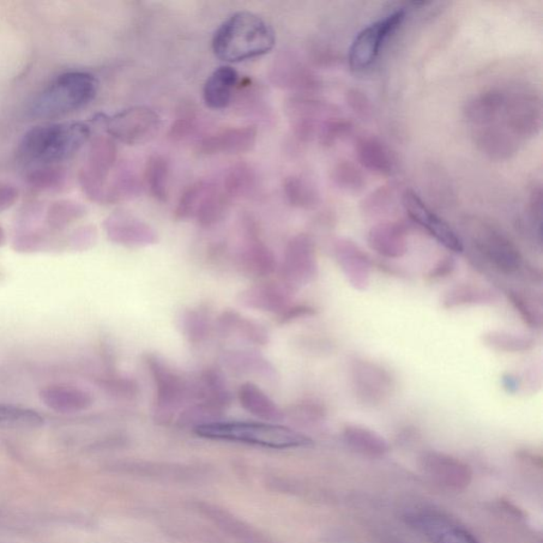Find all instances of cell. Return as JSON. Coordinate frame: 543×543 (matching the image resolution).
<instances>
[{
	"label": "cell",
	"instance_id": "38",
	"mask_svg": "<svg viewBox=\"0 0 543 543\" xmlns=\"http://www.w3.org/2000/svg\"><path fill=\"white\" fill-rule=\"evenodd\" d=\"M335 183L347 191H358L365 184L364 174L352 162L341 161L334 169Z\"/></svg>",
	"mask_w": 543,
	"mask_h": 543
},
{
	"label": "cell",
	"instance_id": "6",
	"mask_svg": "<svg viewBox=\"0 0 543 543\" xmlns=\"http://www.w3.org/2000/svg\"><path fill=\"white\" fill-rule=\"evenodd\" d=\"M144 362L155 385V419L167 425L183 404L192 402L191 382L174 372L159 355L147 354Z\"/></svg>",
	"mask_w": 543,
	"mask_h": 543
},
{
	"label": "cell",
	"instance_id": "31",
	"mask_svg": "<svg viewBox=\"0 0 543 543\" xmlns=\"http://www.w3.org/2000/svg\"><path fill=\"white\" fill-rule=\"evenodd\" d=\"M179 327L187 341L193 345L203 343L210 333V317L202 307L189 308L180 312Z\"/></svg>",
	"mask_w": 543,
	"mask_h": 543
},
{
	"label": "cell",
	"instance_id": "10",
	"mask_svg": "<svg viewBox=\"0 0 543 543\" xmlns=\"http://www.w3.org/2000/svg\"><path fill=\"white\" fill-rule=\"evenodd\" d=\"M404 16L406 12L403 10L395 11L371 23L355 36L348 54L349 65L354 70H364L375 62L384 41L400 26Z\"/></svg>",
	"mask_w": 543,
	"mask_h": 543
},
{
	"label": "cell",
	"instance_id": "1",
	"mask_svg": "<svg viewBox=\"0 0 543 543\" xmlns=\"http://www.w3.org/2000/svg\"><path fill=\"white\" fill-rule=\"evenodd\" d=\"M275 43L274 29L262 17L250 11H239L216 30L213 51L222 61L240 63L265 56Z\"/></svg>",
	"mask_w": 543,
	"mask_h": 543
},
{
	"label": "cell",
	"instance_id": "44",
	"mask_svg": "<svg viewBox=\"0 0 543 543\" xmlns=\"http://www.w3.org/2000/svg\"><path fill=\"white\" fill-rule=\"evenodd\" d=\"M390 196L391 191L389 189H382L377 190L364 201V210L371 216L382 214V211L389 207Z\"/></svg>",
	"mask_w": 543,
	"mask_h": 543
},
{
	"label": "cell",
	"instance_id": "36",
	"mask_svg": "<svg viewBox=\"0 0 543 543\" xmlns=\"http://www.w3.org/2000/svg\"><path fill=\"white\" fill-rule=\"evenodd\" d=\"M288 202L294 207L312 209L318 204V192L309 179L290 177L283 185Z\"/></svg>",
	"mask_w": 543,
	"mask_h": 543
},
{
	"label": "cell",
	"instance_id": "17",
	"mask_svg": "<svg viewBox=\"0 0 543 543\" xmlns=\"http://www.w3.org/2000/svg\"><path fill=\"white\" fill-rule=\"evenodd\" d=\"M294 292L282 281L262 282L243 290L237 299L240 305L250 309L277 316L291 305Z\"/></svg>",
	"mask_w": 543,
	"mask_h": 543
},
{
	"label": "cell",
	"instance_id": "9",
	"mask_svg": "<svg viewBox=\"0 0 543 543\" xmlns=\"http://www.w3.org/2000/svg\"><path fill=\"white\" fill-rule=\"evenodd\" d=\"M318 263L315 241L306 234L289 240L281 265V281L293 291L317 280Z\"/></svg>",
	"mask_w": 543,
	"mask_h": 543
},
{
	"label": "cell",
	"instance_id": "41",
	"mask_svg": "<svg viewBox=\"0 0 543 543\" xmlns=\"http://www.w3.org/2000/svg\"><path fill=\"white\" fill-rule=\"evenodd\" d=\"M108 394L123 400H133L140 394V384L135 379L128 377L112 376L101 382Z\"/></svg>",
	"mask_w": 543,
	"mask_h": 543
},
{
	"label": "cell",
	"instance_id": "22",
	"mask_svg": "<svg viewBox=\"0 0 543 543\" xmlns=\"http://www.w3.org/2000/svg\"><path fill=\"white\" fill-rule=\"evenodd\" d=\"M368 245L385 258H400L408 251L407 227L400 222H383L368 233Z\"/></svg>",
	"mask_w": 543,
	"mask_h": 543
},
{
	"label": "cell",
	"instance_id": "21",
	"mask_svg": "<svg viewBox=\"0 0 543 543\" xmlns=\"http://www.w3.org/2000/svg\"><path fill=\"white\" fill-rule=\"evenodd\" d=\"M39 396L46 408L61 414L86 412L95 402L89 391L69 384L47 385Z\"/></svg>",
	"mask_w": 543,
	"mask_h": 543
},
{
	"label": "cell",
	"instance_id": "16",
	"mask_svg": "<svg viewBox=\"0 0 543 543\" xmlns=\"http://www.w3.org/2000/svg\"><path fill=\"white\" fill-rule=\"evenodd\" d=\"M198 514L237 543H277L233 512L207 502H197Z\"/></svg>",
	"mask_w": 543,
	"mask_h": 543
},
{
	"label": "cell",
	"instance_id": "39",
	"mask_svg": "<svg viewBox=\"0 0 543 543\" xmlns=\"http://www.w3.org/2000/svg\"><path fill=\"white\" fill-rule=\"evenodd\" d=\"M508 297L512 306L519 312V315L522 318L523 321L526 322L530 327L539 328L541 326V312L537 309L533 304V299H530L520 292L510 290Z\"/></svg>",
	"mask_w": 543,
	"mask_h": 543
},
{
	"label": "cell",
	"instance_id": "47",
	"mask_svg": "<svg viewBox=\"0 0 543 543\" xmlns=\"http://www.w3.org/2000/svg\"><path fill=\"white\" fill-rule=\"evenodd\" d=\"M5 235L4 232V229L2 227H0V246H2L5 244Z\"/></svg>",
	"mask_w": 543,
	"mask_h": 543
},
{
	"label": "cell",
	"instance_id": "13",
	"mask_svg": "<svg viewBox=\"0 0 543 543\" xmlns=\"http://www.w3.org/2000/svg\"><path fill=\"white\" fill-rule=\"evenodd\" d=\"M402 205L410 218L419 226L426 229L438 244H443L451 252L461 253L464 250L463 241L450 227L447 222L433 213L427 207L418 193L409 189L403 193Z\"/></svg>",
	"mask_w": 543,
	"mask_h": 543
},
{
	"label": "cell",
	"instance_id": "34",
	"mask_svg": "<svg viewBox=\"0 0 543 543\" xmlns=\"http://www.w3.org/2000/svg\"><path fill=\"white\" fill-rule=\"evenodd\" d=\"M482 342L493 351L511 354L527 353L535 347L532 337L499 330L486 331L482 335Z\"/></svg>",
	"mask_w": 543,
	"mask_h": 543
},
{
	"label": "cell",
	"instance_id": "8",
	"mask_svg": "<svg viewBox=\"0 0 543 543\" xmlns=\"http://www.w3.org/2000/svg\"><path fill=\"white\" fill-rule=\"evenodd\" d=\"M349 375L354 396L365 406H379L394 394L395 378L377 362L354 358L349 364Z\"/></svg>",
	"mask_w": 543,
	"mask_h": 543
},
{
	"label": "cell",
	"instance_id": "25",
	"mask_svg": "<svg viewBox=\"0 0 543 543\" xmlns=\"http://www.w3.org/2000/svg\"><path fill=\"white\" fill-rule=\"evenodd\" d=\"M237 396L240 406L259 419L277 422L286 419L285 412L255 383L241 384Z\"/></svg>",
	"mask_w": 543,
	"mask_h": 543
},
{
	"label": "cell",
	"instance_id": "4",
	"mask_svg": "<svg viewBox=\"0 0 543 543\" xmlns=\"http://www.w3.org/2000/svg\"><path fill=\"white\" fill-rule=\"evenodd\" d=\"M99 82L84 71L59 76L35 97L30 113L35 118H57L86 107L98 94Z\"/></svg>",
	"mask_w": 543,
	"mask_h": 543
},
{
	"label": "cell",
	"instance_id": "43",
	"mask_svg": "<svg viewBox=\"0 0 543 543\" xmlns=\"http://www.w3.org/2000/svg\"><path fill=\"white\" fill-rule=\"evenodd\" d=\"M529 214L532 220L535 233L541 244L542 237V191L540 187H535L530 192L529 198Z\"/></svg>",
	"mask_w": 543,
	"mask_h": 543
},
{
	"label": "cell",
	"instance_id": "18",
	"mask_svg": "<svg viewBox=\"0 0 543 543\" xmlns=\"http://www.w3.org/2000/svg\"><path fill=\"white\" fill-rule=\"evenodd\" d=\"M255 126H235L214 133L204 138L200 144L201 153L207 155H234L249 152L257 141Z\"/></svg>",
	"mask_w": 543,
	"mask_h": 543
},
{
	"label": "cell",
	"instance_id": "23",
	"mask_svg": "<svg viewBox=\"0 0 543 543\" xmlns=\"http://www.w3.org/2000/svg\"><path fill=\"white\" fill-rule=\"evenodd\" d=\"M239 82L238 71L232 66H220L204 84L203 98L211 110H225L232 104Z\"/></svg>",
	"mask_w": 543,
	"mask_h": 543
},
{
	"label": "cell",
	"instance_id": "20",
	"mask_svg": "<svg viewBox=\"0 0 543 543\" xmlns=\"http://www.w3.org/2000/svg\"><path fill=\"white\" fill-rule=\"evenodd\" d=\"M335 254L344 275L351 285L364 291L370 285L372 262L366 253L348 239H339L335 244Z\"/></svg>",
	"mask_w": 543,
	"mask_h": 543
},
{
	"label": "cell",
	"instance_id": "42",
	"mask_svg": "<svg viewBox=\"0 0 543 543\" xmlns=\"http://www.w3.org/2000/svg\"><path fill=\"white\" fill-rule=\"evenodd\" d=\"M316 315L317 309L315 307L307 304H291L285 310L281 311L280 315L276 316V322L279 325H287L298 321V319Z\"/></svg>",
	"mask_w": 543,
	"mask_h": 543
},
{
	"label": "cell",
	"instance_id": "15",
	"mask_svg": "<svg viewBox=\"0 0 543 543\" xmlns=\"http://www.w3.org/2000/svg\"><path fill=\"white\" fill-rule=\"evenodd\" d=\"M244 235V243L237 256L241 273L252 279H265L273 274L277 268L274 253L261 239L253 223H247Z\"/></svg>",
	"mask_w": 543,
	"mask_h": 543
},
{
	"label": "cell",
	"instance_id": "2",
	"mask_svg": "<svg viewBox=\"0 0 543 543\" xmlns=\"http://www.w3.org/2000/svg\"><path fill=\"white\" fill-rule=\"evenodd\" d=\"M193 430L203 438L270 449L304 448L313 444L305 434L272 422L219 420L198 426Z\"/></svg>",
	"mask_w": 543,
	"mask_h": 543
},
{
	"label": "cell",
	"instance_id": "14",
	"mask_svg": "<svg viewBox=\"0 0 543 543\" xmlns=\"http://www.w3.org/2000/svg\"><path fill=\"white\" fill-rule=\"evenodd\" d=\"M108 239L112 243L135 249L159 243V235L148 223L126 211H116L105 223Z\"/></svg>",
	"mask_w": 543,
	"mask_h": 543
},
{
	"label": "cell",
	"instance_id": "30",
	"mask_svg": "<svg viewBox=\"0 0 543 543\" xmlns=\"http://www.w3.org/2000/svg\"><path fill=\"white\" fill-rule=\"evenodd\" d=\"M144 184L156 201L164 203L169 196V179L170 168L169 162L161 155H152L144 168Z\"/></svg>",
	"mask_w": 543,
	"mask_h": 543
},
{
	"label": "cell",
	"instance_id": "33",
	"mask_svg": "<svg viewBox=\"0 0 543 543\" xmlns=\"http://www.w3.org/2000/svg\"><path fill=\"white\" fill-rule=\"evenodd\" d=\"M231 201L225 190L215 186L196 216L198 225L204 228L219 225L225 218Z\"/></svg>",
	"mask_w": 543,
	"mask_h": 543
},
{
	"label": "cell",
	"instance_id": "37",
	"mask_svg": "<svg viewBox=\"0 0 543 543\" xmlns=\"http://www.w3.org/2000/svg\"><path fill=\"white\" fill-rule=\"evenodd\" d=\"M254 173L245 165L235 167L227 174L223 190L231 198H241L249 193L254 186Z\"/></svg>",
	"mask_w": 543,
	"mask_h": 543
},
{
	"label": "cell",
	"instance_id": "11",
	"mask_svg": "<svg viewBox=\"0 0 543 543\" xmlns=\"http://www.w3.org/2000/svg\"><path fill=\"white\" fill-rule=\"evenodd\" d=\"M161 125L159 114L148 106H133L115 115L107 122V130L118 141L137 146L152 141Z\"/></svg>",
	"mask_w": 543,
	"mask_h": 543
},
{
	"label": "cell",
	"instance_id": "35",
	"mask_svg": "<svg viewBox=\"0 0 543 543\" xmlns=\"http://www.w3.org/2000/svg\"><path fill=\"white\" fill-rule=\"evenodd\" d=\"M215 185L207 180H198L192 184L180 197L174 216L179 221L195 219L205 198H207Z\"/></svg>",
	"mask_w": 543,
	"mask_h": 543
},
{
	"label": "cell",
	"instance_id": "32",
	"mask_svg": "<svg viewBox=\"0 0 543 543\" xmlns=\"http://www.w3.org/2000/svg\"><path fill=\"white\" fill-rule=\"evenodd\" d=\"M43 425V416L35 410L0 404V429L32 430Z\"/></svg>",
	"mask_w": 543,
	"mask_h": 543
},
{
	"label": "cell",
	"instance_id": "7",
	"mask_svg": "<svg viewBox=\"0 0 543 543\" xmlns=\"http://www.w3.org/2000/svg\"><path fill=\"white\" fill-rule=\"evenodd\" d=\"M404 520L429 543H481L468 529L442 511L414 509L407 512Z\"/></svg>",
	"mask_w": 543,
	"mask_h": 543
},
{
	"label": "cell",
	"instance_id": "29",
	"mask_svg": "<svg viewBox=\"0 0 543 543\" xmlns=\"http://www.w3.org/2000/svg\"><path fill=\"white\" fill-rule=\"evenodd\" d=\"M498 299V295L487 288L480 286L457 285L448 290L442 299L445 309L474 305H491Z\"/></svg>",
	"mask_w": 543,
	"mask_h": 543
},
{
	"label": "cell",
	"instance_id": "46",
	"mask_svg": "<svg viewBox=\"0 0 543 543\" xmlns=\"http://www.w3.org/2000/svg\"><path fill=\"white\" fill-rule=\"evenodd\" d=\"M506 383L505 386H508V388L510 389V391H512V389H517V382L515 378H512L511 375H509L508 377H506L505 379Z\"/></svg>",
	"mask_w": 543,
	"mask_h": 543
},
{
	"label": "cell",
	"instance_id": "45",
	"mask_svg": "<svg viewBox=\"0 0 543 543\" xmlns=\"http://www.w3.org/2000/svg\"><path fill=\"white\" fill-rule=\"evenodd\" d=\"M456 269L455 259L450 256H446L436 264L429 273L427 275L428 281H437L446 279Z\"/></svg>",
	"mask_w": 543,
	"mask_h": 543
},
{
	"label": "cell",
	"instance_id": "40",
	"mask_svg": "<svg viewBox=\"0 0 543 543\" xmlns=\"http://www.w3.org/2000/svg\"><path fill=\"white\" fill-rule=\"evenodd\" d=\"M288 413L298 421L316 424V422L325 419L327 410L321 402L304 400L290 407Z\"/></svg>",
	"mask_w": 543,
	"mask_h": 543
},
{
	"label": "cell",
	"instance_id": "26",
	"mask_svg": "<svg viewBox=\"0 0 543 543\" xmlns=\"http://www.w3.org/2000/svg\"><path fill=\"white\" fill-rule=\"evenodd\" d=\"M343 439L349 449L365 457H382L390 449L383 437L364 426L347 425L343 430Z\"/></svg>",
	"mask_w": 543,
	"mask_h": 543
},
{
	"label": "cell",
	"instance_id": "19",
	"mask_svg": "<svg viewBox=\"0 0 543 543\" xmlns=\"http://www.w3.org/2000/svg\"><path fill=\"white\" fill-rule=\"evenodd\" d=\"M118 467L123 473L137 478L164 482H193L207 475L200 467L180 464L129 462Z\"/></svg>",
	"mask_w": 543,
	"mask_h": 543
},
{
	"label": "cell",
	"instance_id": "28",
	"mask_svg": "<svg viewBox=\"0 0 543 543\" xmlns=\"http://www.w3.org/2000/svg\"><path fill=\"white\" fill-rule=\"evenodd\" d=\"M223 364L233 372L254 373L264 378H274L275 367L263 355L253 351H232L223 354Z\"/></svg>",
	"mask_w": 543,
	"mask_h": 543
},
{
	"label": "cell",
	"instance_id": "3",
	"mask_svg": "<svg viewBox=\"0 0 543 543\" xmlns=\"http://www.w3.org/2000/svg\"><path fill=\"white\" fill-rule=\"evenodd\" d=\"M90 130L80 123L50 124L26 133L20 146L27 164L53 165L69 160L87 143Z\"/></svg>",
	"mask_w": 543,
	"mask_h": 543
},
{
	"label": "cell",
	"instance_id": "24",
	"mask_svg": "<svg viewBox=\"0 0 543 543\" xmlns=\"http://www.w3.org/2000/svg\"><path fill=\"white\" fill-rule=\"evenodd\" d=\"M216 326L223 335H238L255 345L264 346L270 342L269 331L263 325L232 309L221 313L216 319Z\"/></svg>",
	"mask_w": 543,
	"mask_h": 543
},
{
	"label": "cell",
	"instance_id": "27",
	"mask_svg": "<svg viewBox=\"0 0 543 543\" xmlns=\"http://www.w3.org/2000/svg\"><path fill=\"white\" fill-rule=\"evenodd\" d=\"M355 154L362 166L379 174H391L395 162L391 151L378 138L364 136L355 143Z\"/></svg>",
	"mask_w": 543,
	"mask_h": 543
},
{
	"label": "cell",
	"instance_id": "12",
	"mask_svg": "<svg viewBox=\"0 0 543 543\" xmlns=\"http://www.w3.org/2000/svg\"><path fill=\"white\" fill-rule=\"evenodd\" d=\"M419 466L428 478L448 490L463 491L473 482L469 465L443 452H424L419 457Z\"/></svg>",
	"mask_w": 543,
	"mask_h": 543
},
{
	"label": "cell",
	"instance_id": "5",
	"mask_svg": "<svg viewBox=\"0 0 543 543\" xmlns=\"http://www.w3.org/2000/svg\"><path fill=\"white\" fill-rule=\"evenodd\" d=\"M468 232L474 249L494 270L504 275H515L524 267L520 250L502 229L490 222H469Z\"/></svg>",
	"mask_w": 543,
	"mask_h": 543
}]
</instances>
